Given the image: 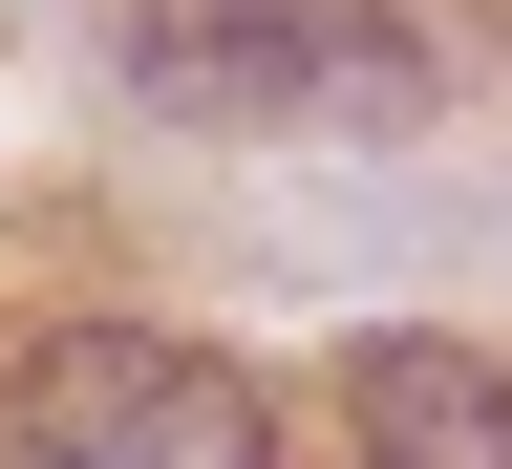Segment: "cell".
Here are the masks:
<instances>
[{
  "label": "cell",
  "instance_id": "obj_4",
  "mask_svg": "<svg viewBox=\"0 0 512 469\" xmlns=\"http://www.w3.org/2000/svg\"><path fill=\"white\" fill-rule=\"evenodd\" d=\"M491 22H512V0H491Z\"/></svg>",
  "mask_w": 512,
  "mask_h": 469
},
{
  "label": "cell",
  "instance_id": "obj_3",
  "mask_svg": "<svg viewBox=\"0 0 512 469\" xmlns=\"http://www.w3.org/2000/svg\"><path fill=\"white\" fill-rule=\"evenodd\" d=\"M342 427H363V469H512V363L491 342H342Z\"/></svg>",
  "mask_w": 512,
  "mask_h": 469
},
{
  "label": "cell",
  "instance_id": "obj_1",
  "mask_svg": "<svg viewBox=\"0 0 512 469\" xmlns=\"http://www.w3.org/2000/svg\"><path fill=\"white\" fill-rule=\"evenodd\" d=\"M0 448L22 469H278V406L171 320H43L0 384Z\"/></svg>",
  "mask_w": 512,
  "mask_h": 469
},
{
  "label": "cell",
  "instance_id": "obj_2",
  "mask_svg": "<svg viewBox=\"0 0 512 469\" xmlns=\"http://www.w3.org/2000/svg\"><path fill=\"white\" fill-rule=\"evenodd\" d=\"M128 64H150V107H427V64H406V0H150L128 22Z\"/></svg>",
  "mask_w": 512,
  "mask_h": 469
}]
</instances>
